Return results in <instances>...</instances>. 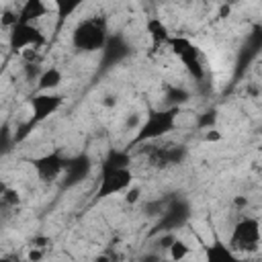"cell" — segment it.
Listing matches in <instances>:
<instances>
[{
	"label": "cell",
	"mask_w": 262,
	"mask_h": 262,
	"mask_svg": "<svg viewBox=\"0 0 262 262\" xmlns=\"http://www.w3.org/2000/svg\"><path fill=\"white\" fill-rule=\"evenodd\" d=\"M106 41H108V25L106 18L98 14L82 18L72 33V45L82 53L102 51Z\"/></svg>",
	"instance_id": "cell-1"
},
{
	"label": "cell",
	"mask_w": 262,
	"mask_h": 262,
	"mask_svg": "<svg viewBox=\"0 0 262 262\" xmlns=\"http://www.w3.org/2000/svg\"><path fill=\"white\" fill-rule=\"evenodd\" d=\"M178 113H180V108H176V106H166V108H160V111H149L147 119L139 125L135 137L131 139L129 147H139L143 143H154L156 139L168 135L176 127Z\"/></svg>",
	"instance_id": "cell-2"
},
{
	"label": "cell",
	"mask_w": 262,
	"mask_h": 262,
	"mask_svg": "<svg viewBox=\"0 0 262 262\" xmlns=\"http://www.w3.org/2000/svg\"><path fill=\"white\" fill-rule=\"evenodd\" d=\"M229 250L233 254H254L260 248V221L258 217H244L239 219L229 235Z\"/></svg>",
	"instance_id": "cell-3"
},
{
	"label": "cell",
	"mask_w": 262,
	"mask_h": 262,
	"mask_svg": "<svg viewBox=\"0 0 262 262\" xmlns=\"http://www.w3.org/2000/svg\"><path fill=\"white\" fill-rule=\"evenodd\" d=\"M139 147H143L141 151L154 170H166L170 166H178L186 158V147L178 145V143H164V145L162 143H143Z\"/></svg>",
	"instance_id": "cell-4"
},
{
	"label": "cell",
	"mask_w": 262,
	"mask_h": 262,
	"mask_svg": "<svg viewBox=\"0 0 262 262\" xmlns=\"http://www.w3.org/2000/svg\"><path fill=\"white\" fill-rule=\"evenodd\" d=\"M170 51L184 63L186 72L190 74V78H194L196 82H201L205 78V68H203V59H201V49L186 37H172L168 43Z\"/></svg>",
	"instance_id": "cell-5"
},
{
	"label": "cell",
	"mask_w": 262,
	"mask_h": 262,
	"mask_svg": "<svg viewBox=\"0 0 262 262\" xmlns=\"http://www.w3.org/2000/svg\"><path fill=\"white\" fill-rule=\"evenodd\" d=\"M133 182V172L131 168H106L100 166V180L96 188V199H108L113 194L125 192Z\"/></svg>",
	"instance_id": "cell-6"
},
{
	"label": "cell",
	"mask_w": 262,
	"mask_h": 262,
	"mask_svg": "<svg viewBox=\"0 0 262 262\" xmlns=\"http://www.w3.org/2000/svg\"><path fill=\"white\" fill-rule=\"evenodd\" d=\"M47 43V37L37 25L16 23L8 33V47L14 53H20L29 47H43Z\"/></svg>",
	"instance_id": "cell-7"
},
{
	"label": "cell",
	"mask_w": 262,
	"mask_h": 262,
	"mask_svg": "<svg viewBox=\"0 0 262 262\" xmlns=\"http://www.w3.org/2000/svg\"><path fill=\"white\" fill-rule=\"evenodd\" d=\"M188 215H190V209L186 205V201L182 199H172L160 213V221L156 223V229L154 231H164V233H170V231H176L180 229L182 225H186L188 221Z\"/></svg>",
	"instance_id": "cell-8"
},
{
	"label": "cell",
	"mask_w": 262,
	"mask_h": 262,
	"mask_svg": "<svg viewBox=\"0 0 262 262\" xmlns=\"http://www.w3.org/2000/svg\"><path fill=\"white\" fill-rule=\"evenodd\" d=\"M66 160L59 151H49L45 156H39V158H33L31 164L37 172V178L41 182H55L61 174H63V166H66Z\"/></svg>",
	"instance_id": "cell-9"
},
{
	"label": "cell",
	"mask_w": 262,
	"mask_h": 262,
	"mask_svg": "<svg viewBox=\"0 0 262 262\" xmlns=\"http://www.w3.org/2000/svg\"><path fill=\"white\" fill-rule=\"evenodd\" d=\"M29 104H31V119L29 121L35 125V123L45 121L53 113H57L63 104V96L53 94V92H39L29 100Z\"/></svg>",
	"instance_id": "cell-10"
},
{
	"label": "cell",
	"mask_w": 262,
	"mask_h": 262,
	"mask_svg": "<svg viewBox=\"0 0 262 262\" xmlns=\"http://www.w3.org/2000/svg\"><path fill=\"white\" fill-rule=\"evenodd\" d=\"M90 158L80 154L76 158H68L66 160V166H63V178H66V186H74L78 184L80 180H84L88 174H90Z\"/></svg>",
	"instance_id": "cell-11"
},
{
	"label": "cell",
	"mask_w": 262,
	"mask_h": 262,
	"mask_svg": "<svg viewBox=\"0 0 262 262\" xmlns=\"http://www.w3.org/2000/svg\"><path fill=\"white\" fill-rule=\"evenodd\" d=\"M205 262H242V258L233 254L229 246L219 239V235H213V242L205 248Z\"/></svg>",
	"instance_id": "cell-12"
},
{
	"label": "cell",
	"mask_w": 262,
	"mask_h": 262,
	"mask_svg": "<svg viewBox=\"0 0 262 262\" xmlns=\"http://www.w3.org/2000/svg\"><path fill=\"white\" fill-rule=\"evenodd\" d=\"M145 29H147V35H149V39H151V47H154V49L160 51V47H168L172 35H170L168 25H166L162 18H158V16L147 18Z\"/></svg>",
	"instance_id": "cell-13"
},
{
	"label": "cell",
	"mask_w": 262,
	"mask_h": 262,
	"mask_svg": "<svg viewBox=\"0 0 262 262\" xmlns=\"http://www.w3.org/2000/svg\"><path fill=\"white\" fill-rule=\"evenodd\" d=\"M47 4L43 0H27L20 10H18V23H27V25H35L41 16L47 14Z\"/></svg>",
	"instance_id": "cell-14"
},
{
	"label": "cell",
	"mask_w": 262,
	"mask_h": 262,
	"mask_svg": "<svg viewBox=\"0 0 262 262\" xmlns=\"http://www.w3.org/2000/svg\"><path fill=\"white\" fill-rule=\"evenodd\" d=\"M63 82V74L59 68H47L37 78V90L39 92H51Z\"/></svg>",
	"instance_id": "cell-15"
},
{
	"label": "cell",
	"mask_w": 262,
	"mask_h": 262,
	"mask_svg": "<svg viewBox=\"0 0 262 262\" xmlns=\"http://www.w3.org/2000/svg\"><path fill=\"white\" fill-rule=\"evenodd\" d=\"M164 98H166V104H168V106L180 108V104H184V102L190 98V94H188V90L182 88V86L164 84Z\"/></svg>",
	"instance_id": "cell-16"
},
{
	"label": "cell",
	"mask_w": 262,
	"mask_h": 262,
	"mask_svg": "<svg viewBox=\"0 0 262 262\" xmlns=\"http://www.w3.org/2000/svg\"><path fill=\"white\" fill-rule=\"evenodd\" d=\"M104 63H115V61H119L121 57H125L127 55V45L119 39V37H108V41H106V45H104Z\"/></svg>",
	"instance_id": "cell-17"
},
{
	"label": "cell",
	"mask_w": 262,
	"mask_h": 262,
	"mask_svg": "<svg viewBox=\"0 0 262 262\" xmlns=\"http://www.w3.org/2000/svg\"><path fill=\"white\" fill-rule=\"evenodd\" d=\"M168 254H170V260L172 262H182L188 254H190V246L180 239V237H174V242L168 246Z\"/></svg>",
	"instance_id": "cell-18"
},
{
	"label": "cell",
	"mask_w": 262,
	"mask_h": 262,
	"mask_svg": "<svg viewBox=\"0 0 262 262\" xmlns=\"http://www.w3.org/2000/svg\"><path fill=\"white\" fill-rule=\"evenodd\" d=\"M20 205V192L16 188H6L2 194H0V207L2 209H12V207H18Z\"/></svg>",
	"instance_id": "cell-19"
},
{
	"label": "cell",
	"mask_w": 262,
	"mask_h": 262,
	"mask_svg": "<svg viewBox=\"0 0 262 262\" xmlns=\"http://www.w3.org/2000/svg\"><path fill=\"white\" fill-rule=\"evenodd\" d=\"M53 246V239L49 235H35L31 242H29V248H39L43 252H49Z\"/></svg>",
	"instance_id": "cell-20"
},
{
	"label": "cell",
	"mask_w": 262,
	"mask_h": 262,
	"mask_svg": "<svg viewBox=\"0 0 262 262\" xmlns=\"http://www.w3.org/2000/svg\"><path fill=\"white\" fill-rule=\"evenodd\" d=\"M0 23H2V29H8V31H10V29L18 23V12L4 8V12L0 14Z\"/></svg>",
	"instance_id": "cell-21"
},
{
	"label": "cell",
	"mask_w": 262,
	"mask_h": 262,
	"mask_svg": "<svg viewBox=\"0 0 262 262\" xmlns=\"http://www.w3.org/2000/svg\"><path fill=\"white\" fill-rule=\"evenodd\" d=\"M139 196H141V188H139V186H133V184H131V186L125 190V203H129V205L137 203Z\"/></svg>",
	"instance_id": "cell-22"
},
{
	"label": "cell",
	"mask_w": 262,
	"mask_h": 262,
	"mask_svg": "<svg viewBox=\"0 0 262 262\" xmlns=\"http://www.w3.org/2000/svg\"><path fill=\"white\" fill-rule=\"evenodd\" d=\"M207 143H217V141H221L223 139V133L219 131V129H215V127H211V129H207L205 131V137H203Z\"/></svg>",
	"instance_id": "cell-23"
},
{
	"label": "cell",
	"mask_w": 262,
	"mask_h": 262,
	"mask_svg": "<svg viewBox=\"0 0 262 262\" xmlns=\"http://www.w3.org/2000/svg\"><path fill=\"white\" fill-rule=\"evenodd\" d=\"M215 121H217V113H215V111H209L207 117H203V119L199 121V125L205 127V131H207V129H211V127L215 125Z\"/></svg>",
	"instance_id": "cell-24"
},
{
	"label": "cell",
	"mask_w": 262,
	"mask_h": 262,
	"mask_svg": "<svg viewBox=\"0 0 262 262\" xmlns=\"http://www.w3.org/2000/svg\"><path fill=\"white\" fill-rule=\"evenodd\" d=\"M45 254H47V252H43V250H39V248H29L27 260H29V262H41V260L45 258Z\"/></svg>",
	"instance_id": "cell-25"
},
{
	"label": "cell",
	"mask_w": 262,
	"mask_h": 262,
	"mask_svg": "<svg viewBox=\"0 0 262 262\" xmlns=\"http://www.w3.org/2000/svg\"><path fill=\"white\" fill-rule=\"evenodd\" d=\"M0 262H23V256L18 252H6L0 256Z\"/></svg>",
	"instance_id": "cell-26"
},
{
	"label": "cell",
	"mask_w": 262,
	"mask_h": 262,
	"mask_svg": "<svg viewBox=\"0 0 262 262\" xmlns=\"http://www.w3.org/2000/svg\"><path fill=\"white\" fill-rule=\"evenodd\" d=\"M233 207L235 209H246L248 207V199L246 196H235L233 199Z\"/></svg>",
	"instance_id": "cell-27"
},
{
	"label": "cell",
	"mask_w": 262,
	"mask_h": 262,
	"mask_svg": "<svg viewBox=\"0 0 262 262\" xmlns=\"http://www.w3.org/2000/svg\"><path fill=\"white\" fill-rule=\"evenodd\" d=\"M92 262H111V256H108V254H98Z\"/></svg>",
	"instance_id": "cell-28"
},
{
	"label": "cell",
	"mask_w": 262,
	"mask_h": 262,
	"mask_svg": "<svg viewBox=\"0 0 262 262\" xmlns=\"http://www.w3.org/2000/svg\"><path fill=\"white\" fill-rule=\"evenodd\" d=\"M104 104H106V106H113V104H117V98H115V96H106V98H104Z\"/></svg>",
	"instance_id": "cell-29"
},
{
	"label": "cell",
	"mask_w": 262,
	"mask_h": 262,
	"mask_svg": "<svg viewBox=\"0 0 262 262\" xmlns=\"http://www.w3.org/2000/svg\"><path fill=\"white\" fill-rule=\"evenodd\" d=\"M6 188H10V184H8L6 180H2V178H0V194H2V192H4Z\"/></svg>",
	"instance_id": "cell-30"
},
{
	"label": "cell",
	"mask_w": 262,
	"mask_h": 262,
	"mask_svg": "<svg viewBox=\"0 0 262 262\" xmlns=\"http://www.w3.org/2000/svg\"><path fill=\"white\" fill-rule=\"evenodd\" d=\"M143 262H158V258L156 256H147V258H143Z\"/></svg>",
	"instance_id": "cell-31"
},
{
	"label": "cell",
	"mask_w": 262,
	"mask_h": 262,
	"mask_svg": "<svg viewBox=\"0 0 262 262\" xmlns=\"http://www.w3.org/2000/svg\"><path fill=\"white\" fill-rule=\"evenodd\" d=\"M2 12H4V8H2V4H0V14H2Z\"/></svg>",
	"instance_id": "cell-32"
},
{
	"label": "cell",
	"mask_w": 262,
	"mask_h": 262,
	"mask_svg": "<svg viewBox=\"0 0 262 262\" xmlns=\"http://www.w3.org/2000/svg\"><path fill=\"white\" fill-rule=\"evenodd\" d=\"M0 29H2V23H0Z\"/></svg>",
	"instance_id": "cell-33"
}]
</instances>
